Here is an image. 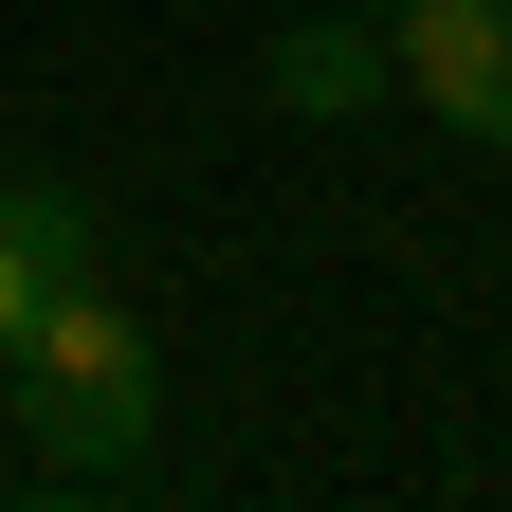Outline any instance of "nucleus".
Wrapping results in <instances>:
<instances>
[{
    "instance_id": "7ed1b4c3",
    "label": "nucleus",
    "mask_w": 512,
    "mask_h": 512,
    "mask_svg": "<svg viewBox=\"0 0 512 512\" xmlns=\"http://www.w3.org/2000/svg\"><path fill=\"white\" fill-rule=\"evenodd\" d=\"M74 275H92V202H74V183H0V366H19V330Z\"/></svg>"
},
{
    "instance_id": "f03ea898",
    "label": "nucleus",
    "mask_w": 512,
    "mask_h": 512,
    "mask_svg": "<svg viewBox=\"0 0 512 512\" xmlns=\"http://www.w3.org/2000/svg\"><path fill=\"white\" fill-rule=\"evenodd\" d=\"M403 92L458 147H512V0H403Z\"/></svg>"
},
{
    "instance_id": "f257e3e1",
    "label": "nucleus",
    "mask_w": 512,
    "mask_h": 512,
    "mask_svg": "<svg viewBox=\"0 0 512 512\" xmlns=\"http://www.w3.org/2000/svg\"><path fill=\"white\" fill-rule=\"evenodd\" d=\"M0 384H19V421H37L55 476H128V458H147V330H128L92 275L19 330V366H0Z\"/></svg>"
},
{
    "instance_id": "20e7f679",
    "label": "nucleus",
    "mask_w": 512,
    "mask_h": 512,
    "mask_svg": "<svg viewBox=\"0 0 512 512\" xmlns=\"http://www.w3.org/2000/svg\"><path fill=\"white\" fill-rule=\"evenodd\" d=\"M256 92H275V110H311V128H348V110H384V92H403V37H366V19H293L275 55H256Z\"/></svg>"
}]
</instances>
